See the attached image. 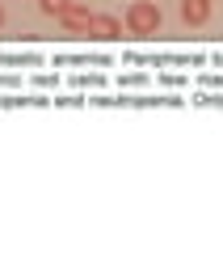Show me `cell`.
Here are the masks:
<instances>
[{"mask_svg": "<svg viewBox=\"0 0 223 253\" xmlns=\"http://www.w3.org/2000/svg\"><path fill=\"white\" fill-rule=\"evenodd\" d=\"M0 21H4V9H0Z\"/></svg>", "mask_w": 223, "mask_h": 253, "instance_id": "obj_8", "label": "cell"}, {"mask_svg": "<svg viewBox=\"0 0 223 253\" xmlns=\"http://www.w3.org/2000/svg\"><path fill=\"white\" fill-rule=\"evenodd\" d=\"M181 17H186V26H206L211 21V0H181Z\"/></svg>", "mask_w": 223, "mask_h": 253, "instance_id": "obj_3", "label": "cell"}, {"mask_svg": "<svg viewBox=\"0 0 223 253\" xmlns=\"http://www.w3.org/2000/svg\"><path fill=\"white\" fill-rule=\"evenodd\" d=\"M89 17H93V9H89V4H72V9L68 13H63V26H68V30H76V34H84V26H89Z\"/></svg>", "mask_w": 223, "mask_h": 253, "instance_id": "obj_4", "label": "cell"}, {"mask_svg": "<svg viewBox=\"0 0 223 253\" xmlns=\"http://www.w3.org/2000/svg\"><path fill=\"white\" fill-rule=\"evenodd\" d=\"M215 59H219V63H223V51H219V55H215Z\"/></svg>", "mask_w": 223, "mask_h": 253, "instance_id": "obj_7", "label": "cell"}, {"mask_svg": "<svg viewBox=\"0 0 223 253\" xmlns=\"http://www.w3.org/2000/svg\"><path fill=\"white\" fill-rule=\"evenodd\" d=\"M84 34H89V38H106V42H110V38H118V34H122V21H118V17H110V13H93V17H89V26H84Z\"/></svg>", "mask_w": 223, "mask_h": 253, "instance_id": "obj_2", "label": "cell"}, {"mask_svg": "<svg viewBox=\"0 0 223 253\" xmlns=\"http://www.w3.org/2000/svg\"><path fill=\"white\" fill-rule=\"evenodd\" d=\"M72 84H80V89H89V84H106V76H72Z\"/></svg>", "mask_w": 223, "mask_h": 253, "instance_id": "obj_6", "label": "cell"}, {"mask_svg": "<svg viewBox=\"0 0 223 253\" xmlns=\"http://www.w3.org/2000/svg\"><path fill=\"white\" fill-rule=\"evenodd\" d=\"M38 9H42L46 17H63V13L72 9V0H38Z\"/></svg>", "mask_w": 223, "mask_h": 253, "instance_id": "obj_5", "label": "cell"}, {"mask_svg": "<svg viewBox=\"0 0 223 253\" xmlns=\"http://www.w3.org/2000/svg\"><path fill=\"white\" fill-rule=\"evenodd\" d=\"M160 21H164V13L156 9L152 0H135L131 9H126V30H131V34H139V38L156 34V30H160Z\"/></svg>", "mask_w": 223, "mask_h": 253, "instance_id": "obj_1", "label": "cell"}]
</instances>
